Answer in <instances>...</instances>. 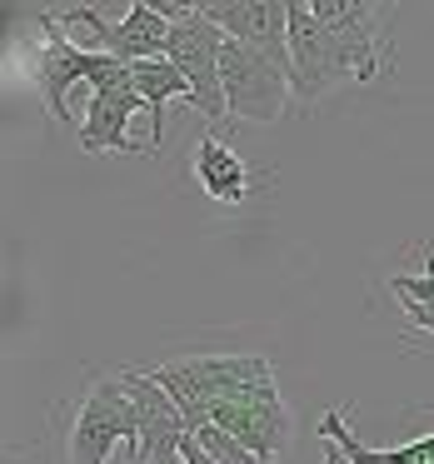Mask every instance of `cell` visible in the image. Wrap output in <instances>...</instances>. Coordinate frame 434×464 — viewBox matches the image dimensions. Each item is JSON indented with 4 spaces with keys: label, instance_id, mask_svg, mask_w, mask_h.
Wrapping results in <instances>:
<instances>
[{
    "label": "cell",
    "instance_id": "obj_1",
    "mask_svg": "<svg viewBox=\"0 0 434 464\" xmlns=\"http://www.w3.org/2000/svg\"><path fill=\"white\" fill-rule=\"evenodd\" d=\"M41 31H45V41L31 61V85L41 91L45 115H55V121H71V105H65L71 85L91 81L95 91H115V85L135 81V71L125 61H115V55H105V51H81L75 41H65L55 15H41Z\"/></svg>",
    "mask_w": 434,
    "mask_h": 464
},
{
    "label": "cell",
    "instance_id": "obj_2",
    "mask_svg": "<svg viewBox=\"0 0 434 464\" xmlns=\"http://www.w3.org/2000/svg\"><path fill=\"white\" fill-rule=\"evenodd\" d=\"M145 374L180 404L185 424H190V434H195L200 424H210L215 400H225L235 384L260 380V374H275V370H270L265 354H185V360H165Z\"/></svg>",
    "mask_w": 434,
    "mask_h": 464
},
{
    "label": "cell",
    "instance_id": "obj_3",
    "mask_svg": "<svg viewBox=\"0 0 434 464\" xmlns=\"http://www.w3.org/2000/svg\"><path fill=\"white\" fill-rule=\"evenodd\" d=\"M310 11L334 35L350 81L370 85L394 71V41H390L394 5L390 0H314Z\"/></svg>",
    "mask_w": 434,
    "mask_h": 464
},
{
    "label": "cell",
    "instance_id": "obj_4",
    "mask_svg": "<svg viewBox=\"0 0 434 464\" xmlns=\"http://www.w3.org/2000/svg\"><path fill=\"white\" fill-rule=\"evenodd\" d=\"M115 444H125L135 459L140 444V424H135V400L125 390L121 374H101L91 380V390L81 394L71 420V464H105L115 454Z\"/></svg>",
    "mask_w": 434,
    "mask_h": 464
},
{
    "label": "cell",
    "instance_id": "obj_5",
    "mask_svg": "<svg viewBox=\"0 0 434 464\" xmlns=\"http://www.w3.org/2000/svg\"><path fill=\"white\" fill-rule=\"evenodd\" d=\"M220 85H225V111H230L235 125H275L294 101L290 71H280L270 55L250 51L240 41H225Z\"/></svg>",
    "mask_w": 434,
    "mask_h": 464
},
{
    "label": "cell",
    "instance_id": "obj_6",
    "mask_svg": "<svg viewBox=\"0 0 434 464\" xmlns=\"http://www.w3.org/2000/svg\"><path fill=\"white\" fill-rule=\"evenodd\" d=\"M210 424H220L225 434L245 444L250 454H260L265 464H275L290 444V414H285V400L275 390V374H260V380L235 384L225 400H215Z\"/></svg>",
    "mask_w": 434,
    "mask_h": 464
},
{
    "label": "cell",
    "instance_id": "obj_7",
    "mask_svg": "<svg viewBox=\"0 0 434 464\" xmlns=\"http://www.w3.org/2000/svg\"><path fill=\"white\" fill-rule=\"evenodd\" d=\"M225 41H230V35L215 21H205L200 11L170 21V51H165V61H175V71L190 81V101L185 105H195L210 125L230 121V111H225V85H220Z\"/></svg>",
    "mask_w": 434,
    "mask_h": 464
},
{
    "label": "cell",
    "instance_id": "obj_8",
    "mask_svg": "<svg viewBox=\"0 0 434 464\" xmlns=\"http://www.w3.org/2000/svg\"><path fill=\"white\" fill-rule=\"evenodd\" d=\"M55 25H61V31L85 25V31L95 35V51L115 55V61H125V65L165 61V51H170V21L155 11L150 0H135L121 21H111V15L95 11V5H75V11H61V15H55Z\"/></svg>",
    "mask_w": 434,
    "mask_h": 464
},
{
    "label": "cell",
    "instance_id": "obj_9",
    "mask_svg": "<svg viewBox=\"0 0 434 464\" xmlns=\"http://www.w3.org/2000/svg\"><path fill=\"white\" fill-rule=\"evenodd\" d=\"M290 81H294V101L300 105H314L324 91L350 81L334 35L314 21V11L304 0H290Z\"/></svg>",
    "mask_w": 434,
    "mask_h": 464
},
{
    "label": "cell",
    "instance_id": "obj_10",
    "mask_svg": "<svg viewBox=\"0 0 434 464\" xmlns=\"http://www.w3.org/2000/svg\"><path fill=\"white\" fill-rule=\"evenodd\" d=\"M195 11L220 25L230 41L290 71V0H195Z\"/></svg>",
    "mask_w": 434,
    "mask_h": 464
},
{
    "label": "cell",
    "instance_id": "obj_11",
    "mask_svg": "<svg viewBox=\"0 0 434 464\" xmlns=\"http://www.w3.org/2000/svg\"><path fill=\"white\" fill-rule=\"evenodd\" d=\"M125 390L135 400V424H140V444H135V464H185L180 444L190 434L180 404L160 390L145 370H121Z\"/></svg>",
    "mask_w": 434,
    "mask_h": 464
},
{
    "label": "cell",
    "instance_id": "obj_12",
    "mask_svg": "<svg viewBox=\"0 0 434 464\" xmlns=\"http://www.w3.org/2000/svg\"><path fill=\"white\" fill-rule=\"evenodd\" d=\"M140 105L145 101H140V91H135V81L130 85H115V91H95L91 105H85V121H81V145L91 155H105V150L140 155V145L125 135V125L135 121Z\"/></svg>",
    "mask_w": 434,
    "mask_h": 464
},
{
    "label": "cell",
    "instance_id": "obj_13",
    "mask_svg": "<svg viewBox=\"0 0 434 464\" xmlns=\"http://www.w3.org/2000/svg\"><path fill=\"white\" fill-rule=\"evenodd\" d=\"M195 180L220 205H245V195H250V170L220 130H205L200 145H195Z\"/></svg>",
    "mask_w": 434,
    "mask_h": 464
},
{
    "label": "cell",
    "instance_id": "obj_14",
    "mask_svg": "<svg viewBox=\"0 0 434 464\" xmlns=\"http://www.w3.org/2000/svg\"><path fill=\"white\" fill-rule=\"evenodd\" d=\"M320 440H334L354 464H434V434H420V440L400 444V450H370L364 440H354L350 414L344 410H324L320 414Z\"/></svg>",
    "mask_w": 434,
    "mask_h": 464
},
{
    "label": "cell",
    "instance_id": "obj_15",
    "mask_svg": "<svg viewBox=\"0 0 434 464\" xmlns=\"http://www.w3.org/2000/svg\"><path fill=\"white\" fill-rule=\"evenodd\" d=\"M135 71V91L145 101V115H150V150H160V135H165V101H190V81L175 71V61H140L130 65Z\"/></svg>",
    "mask_w": 434,
    "mask_h": 464
},
{
    "label": "cell",
    "instance_id": "obj_16",
    "mask_svg": "<svg viewBox=\"0 0 434 464\" xmlns=\"http://www.w3.org/2000/svg\"><path fill=\"white\" fill-rule=\"evenodd\" d=\"M195 440H200V450L210 454L215 464H265L260 454H250L240 440H235V434H225L220 424H200V430H195Z\"/></svg>",
    "mask_w": 434,
    "mask_h": 464
},
{
    "label": "cell",
    "instance_id": "obj_17",
    "mask_svg": "<svg viewBox=\"0 0 434 464\" xmlns=\"http://www.w3.org/2000/svg\"><path fill=\"white\" fill-rule=\"evenodd\" d=\"M400 310H404V320H410L414 330L434 334V304H420V300H400Z\"/></svg>",
    "mask_w": 434,
    "mask_h": 464
},
{
    "label": "cell",
    "instance_id": "obj_18",
    "mask_svg": "<svg viewBox=\"0 0 434 464\" xmlns=\"http://www.w3.org/2000/svg\"><path fill=\"white\" fill-rule=\"evenodd\" d=\"M180 459H185V464H215L210 454L200 450V440H195V434H185V444H180Z\"/></svg>",
    "mask_w": 434,
    "mask_h": 464
},
{
    "label": "cell",
    "instance_id": "obj_19",
    "mask_svg": "<svg viewBox=\"0 0 434 464\" xmlns=\"http://www.w3.org/2000/svg\"><path fill=\"white\" fill-rule=\"evenodd\" d=\"M324 464H354V459H350V454H344L334 440H324Z\"/></svg>",
    "mask_w": 434,
    "mask_h": 464
}]
</instances>
